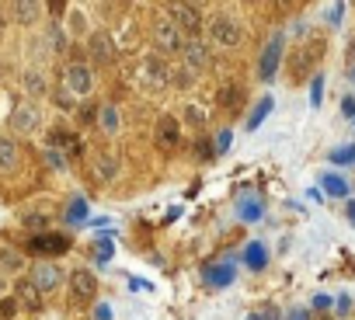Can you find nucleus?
Masks as SVG:
<instances>
[{
  "instance_id": "nucleus-1",
  "label": "nucleus",
  "mask_w": 355,
  "mask_h": 320,
  "mask_svg": "<svg viewBox=\"0 0 355 320\" xmlns=\"http://www.w3.org/2000/svg\"><path fill=\"white\" fill-rule=\"evenodd\" d=\"M240 35H244V28H240V21L230 11H220V14L209 18V42L213 45L233 49V45H240Z\"/></svg>"
},
{
  "instance_id": "nucleus-2",
  "label": "nucleus",
  "mask_w": 355,
  "mask_h": 320,
  "mask_svg": "<svg viewBox=\"0 0 355 320\" xmlns=\"http://www.w3.org/2000/svg\"><path fill=\"white\" fill-rule=\"evenodd\" d=\"M154 38H157V49H161V52H178V49H185V32L178 28L174 18H157Z\"/></svg>"
},
{
  "instance_id": "nucleus-3",
  "label": "nucleus",
  "mask_w": 355,
  "mask_h": 320,
  "mask_svg": "<svg viewBox=\"0 0 355 320\" xmlns=\"http://www.w3.org/2000/svg\"><path fill=\"white\" fill-rule=\"evenodd\" d=\"M8 126H11L14 133H21V136H32V133L42 126V115H38V108H35L32 101H21V104H14Z\"/></svg>"
},
{
  "instance_id": "nucleus-4",
  "label": "nucleus",
  "mask_w": 355,
  "mask_h": 320,
  "mask_svg": "<svg viewBox=\"0 0 355 320\" xmlns=\"http://www.w3.org/2000/svg\"><path fill=\"white\" fill-rule=\"evenodd\" d=\"M63 84H67V91H70V94L87 98V94L94 91V73H91V67H87V63H70V67H67V73H63Z\"/></svg>"
},
{
  "instance_id": "nucleus-5",
  "label": "nucleus",
  "mask_w": 355,
  "mask_h": 320,
  "mask_svg": "<svg viewBox=\"0 0 355 320\" xmlns=\"http://www.w3.org/2000/svg\"><path fill=\"white\" fill-rule=\"evenodd\" d=\"M28 247H32V254H38V258L67 254V251H70V237H67V233H35V237L28 240Z\"/></svg>"
},
{
  "instance_id": "nucleus-6",
  "label": "nucleus",
  "mask_w": 355,
  "mask_h": 320,
  "mask_svg": "<svg viewBox=\"0 0 355 320\" xmlns=\"http://www.w3.org/2000/svg\"><path fill=\"white\" fill-rule=\"evenodd\" d=\"M60 282H63V268H60V264H53V261H38L35 268H32V286H35L38 293L56 289Z\"/></svg>"
},
{
  "instance_id": "nucleus-7",
  "label": "nucleus",
  "mask_w": 355,
  "mask_h": 320,
  "mask_svg": "<svg viewBox=\"0 0 355 320\" xmlns=\"http://www.w3.org/2000/svg\"><path fill=\"white\" fill-rule=\"evenodd\" d=\"M279 63H282V35L268 38L262 60H258V77H262V80H272V77L279 73Z\"/></svg>"
},
{
  "instance_id": "nucleus-8",
  "label": "nucleus",
  "mask_w": 355,
  "mask_h": 320,
  "mask_svg": "<svg viewBox=\"0 0 355 320\" xmlns=\"http://www.w3.org/2000/svg\"><path fill=\"white\" fill-rule=\"evenodd\" d=\"M168 14L178 21V28H181V32H192V35H195V32H198V25H202V11H198L195 4H171V8H168Z\"/></svg>"
},
{
  "instance_id": "nucleus-9",
  "label": "nucleus",
  "mask_w": 355,
  "mask_h": 320,
  "mask_svg": "<svg viewBox=\"0 0 355 320\" xmlns=\"http://www.w3.org/2000/svg\"><path fill=\"white\" fill-rule=\"evenodd\" d=\"M181 56H185V67L192 70V77H195V73H202V70L209 67V49L202 45V42H195V38H192V42H185Z\"/></svg>"
},
{
  "instance_id": "nucleus-10",
  "label": "nucleus",
  "mask_w": 355,
  "mask_h": 320,
  "mask_svg": "<svg viewBox=\"0 0 355 320\" xmlns=\"http://www.w3.org/2000/svg\"><path fill=\"white\" fill-rule=\"evenodd\" d=\"M70 289H73L77 299H94V296H98V279H94L87 268H77V272L70 275Z\"/></svg>"
},
{
  "instance_id": "nucleus-11",
  "label": "nucleus",
  "mask_w": 355,
  "mask_h": 320,
  "mask_svg": "<svg viewBox=\"0 0 355 320\" xmlns=\"http://www.w3.org/2000/svg\"><path fill=\"white\" fill-rule=\"evenodd\" d=\"M18 168V143L11 136H0V171H14Z\"/></svg>"
},
{
  "instance_id": "nucleus-12",
  "label": "nucleus",
  "mask_w": 355,
  "mask_h": 320,
  "mask_svg": "<svg viewBox=\"0 0 355 320\" xmlns=\"http://www.w3.org/2000/svg\"><path fill=\"white\" fill-rule=\"evenodd\" d=\"M91 56L98 63H108L115 56V49H112V38L108 35H91Z\"/></svg>"
},
{
  "instance_id": "nucleus-13",
  "label": "nucleus",
  "mask_w": 355,
  "mask_h": 320,
  "mask_svg": "<svg viewBox=\"0 0 355 320\" xmlns=\"http://www.w3.org/2000/svg\"><path fill=\"white\" fill-rule=\"evenodd\" d=\"M157 143H161V146H174V143H178V122H174L171 115H164V119L157 122Z\"/></svg>"
},
{
  "instance_id": "nucleus-14",
  "label": "nucleus",
  "mask_w": 355,
  "mask_h": 320,
  "mask_svg": "<svg viewBox=\"0 0 355 320\" xmlns=\"http://www.w3.org/2000/svg\"><path fill=\"white\" fill-rule=\"evenodd\" d=\"M98 126L105 129V133H119V108H115V104H101Z\"/></svg>"
},
{
  "instance_id": "nucleus-15",
  "label": "nucleus",
  "mask_w": 355,
  "mask_h": 320,
  "mask_svg": "<svg viewBox=\"0 0 355 320\" xmlns=\"http://www.w3.org/2000/svg\"><path fill=\"white\" fill-rule=\"evenodd\" d=\"M18 303L21 306H28V310H38V289L32 286V279H25V282H18Z\"/></svg>"
},
{
  "instance_id": "nucleus-16",
  "label": "nucleus",
  "mask_w": 355,
  "mask_h": 320,
  "mask_svg": "<svg viewBox=\"0 0 355 320\" xmlns=\"http://www.w3.org/2000/svg\"><path fill=\"white\" fill-rule=\"evenodd\" d=\"M11 11H14V18H18L21 25H32V21L42 14V4H25V0H18V4H11Z\"/></svg>"
},
{
  "instance_id": "nucleus-17",
  "label": "nucleus",
  "mask_w": 355,
  "mask_h": 320,
  "mask_svg": "<svg viewBox=\"0 0 355 320\" xmlns=\"http://www.w3.org/2000/svg\"><path fill=\"white\" fill-rule=\"evenodd\" d=\"M244 261L251 264V268H265V264H268V254H265V247L262 244H247V251H244Z\"/></svg>"
},
{
  "instance_id": "nucleus-18",
  "label": "nucleus",
  "mask_w": 355,
  "mask_h": 320,
  "mask_svg": "<svg viewBox=\"0 0 355 320\" xmlns=\"http://www.w3.org/2000/svg\"><path fill=\"white\" fill-rule=\"evenodd\" d=\"M272 112V98H262L255 108H251V115H247V129H258L262 122H265V115Z\"/></svg>"
},
{
  "instance_id": "nucleus-19",
  "label": "nucleus",
  "mask_w": 355,
  "mask_h": 320,
  "mask_svg": "<svg viewBox=\"0 0 355 320\" xmlns=\"http://www.w3.org/2000/svg\"><path fill=\"white\" fill-rule=\"evenodd\" d=\"M25 91H28L32 98H42V94H45V77H42L38 70H25Z\"/></svg>"
},
{
  "instance_id": "nucleus-20",
  "label": "nucleus",
  "mask_w": 355,
  "mask_h": 320,
  "mask_svg": "<svg viewBox=\"0 0 355 320\" xmlns=\"http://www.w3.org/2000/svg\"><path fill=\"white\" fill-rule=\"evenodd\" d=\"M94 168H98V178H101V181H108V178L115 174V168H119V164H115V157H112V153H101V157L94 160Z\"/></svg>"
},
{
  "instance_id": "nucleus-21",
  "label": "nucleus",
  "mask_w": 355,
  "mask_h": 320,
  "mask_svg": "<svg viewBox=\"0 0 355 320\" xmlns=\"http://www.w3.org/2000/svg\"><path fill=\"white\" fill-rule=\"evenodd\" d=\"M237 101H240V87L237 84H223L220 87V104L223 108H237Z\"/></svg>"
},
{
  "instance_id": "nucleus-22",
  "label": "nucleus",
  "mask_w": 355,
  "mask_h": 320,
  "mask_svg": "<svg viewBox=\"0 0 355 320\" xmlns=\"http://www.w3.org/2000/svg\"><path fill=\"white\" fill-rule=\"evenodd\" d=\"M0 264H4V268H11V272H18V268H25V258H21L18 251L0 247Z\"/></svg>"
},
{
  "instance_id": "nucleus-23",
  "label": "nucleus",
  "mask_w": 355,
  "mask_h": 320,
  "mask_svg": "<svg viewBox=\"0 0 355 320\" xmlns=\"http://www.w3.org/2000/svg\"><path fill=\"white\" fill-rule=\"evenodd\" d=\"M324 192L341 198V195H348V181H345V178H331V174H328V178H324Z\"/></svg>"
},
{
  "instance_id": "nucleus-24",
  "label": "nucleus",
  "mask_w": 355,
  "mask_h": 320,
  "mask_svg": "<svg viewBox=\"0 0 355 320\" xmlns=\"http://www.w3.org/2000/svg\"><path fill=\"white\" fill-rule=\"evenodd\" d=\"M209 279H213V282H220V286H227V282H230L233 275L227 272V264H220V268H216V272H209Z\"/></svg>"
},
{
  "instance_id": "nucleus-25",
  "label": "nucleus",
  "mask_w": 355,
  "mask_h": 320,
  "mask_svg": "<svg viewBox=\"0 0 355 320\" xmlns=\"http://www.w3.org/2000/svg\"><path fill=\"white\" fill-rule=\"evenodd\" d=\"M14 313H18V299H4V303H0V317H8V320H11Z\"/></svg>"
},
{
  "instance_id": "nucleus-26",
  "label": "nucleus",
  "mask_w": 355,
  "mask_h": 320,
  "mask_svg": "<svg viewBox=\"0 0 355 320\" xmlns=\"http://www.w3.org/2000/svg\"><path fill=\"white\" fill-rule=\"evenodd\" d=\"M258 216H262V205L258 202H251V205L244 202V220H258Z\"/></svg>"
},
{
  "instance_id": "nucleus-27",
  "label": "nucleus",
  "mask_w": 355,
  "mask_h": 320,
  "mask_svg": "<svg viewBox=\"0 0 355 320\" xmlns=\"http://www.w3.org/2000/svg\"><path fill=\"white\" fill-rule=\"evenodd\" d=\"M352 157H355V150H334V153H331V160H334V164H348Z\"/></svg>"
},
{
  "instance_id": "nucleus-28",
  "label": "nucleus",
  "mask_w": 355,
  "mask_h": 320,
  "mask_svg": "<svg viewBox=\"0 0 355 320\" xmlns=\"http://www.w3.org/2000/svg\"><path fill=\"white\" fill-rule=\"evenodd\" d=\"M185 119H188V122H195V126H202V122H206V115H202L198 108H192V104L185 108Z\"/></svg>"
},
{
  "instance_id": "nucleus-29",
  "label": "nucleus",
  "mask_w": 355,
  "mask_h": 320,
  "mask_svg": "<svg viewBox=\"0 0 355 320\" xmlns=\"http://www.w3.org/2000/svg\"><path fill=\"white\" fill-rule=\"evenodd\" d=\"M84 212H87V205H84V202H73V205H70V220H84Z\"/></svg>"
},
{
  "instance_id": "nucleus-30",
  "label": "nucleus",
  "mask_w": 355,
  "mask_h": 320,
  "mask_svg": "<svg viewBox=\"0 0 355 320\" xmlns=\"http://www.w3.org/2000/svg\"><path fill=\"white\" fill-rule=\"evenodd\" d=\"M321 91H324V80L317 77V80H314V87H310V98H314V104H321Z\"/></svg>"
},
{
  "instance_id": "nucleus-31",
  "label": "nucleus",
  "mask_w": 355,
  "mask_h": 320,
  "mask_svg": "<svg viewBox=\"0 0 355 320\" xmlns=\"http://www.w3.org/2000/svg\"><path fill=\"white\" fill-rule=\"evenodd\" d=\"M25 227H32V230H35V227H45V216H25Z\"/></svg>"
},
{
  "instance_id": "nucleus-32",
  "label": "nucleus",
  "mask_w": 355,
  "mask_h": 320,
  "mask_svg": "<svg viewBox=\"0 0 355 320\" xmlns=\"http://www.w3.org/2000/svg\"><path fill=\"white\" fill-rule=\"evenodd\" d=\"M227 146H230V136H227V133H220V136H216V150H220V153H223V150H227Z\"/></svg>"
},
{
  "instance_id": "nucleus-33",
  "label": "nucleus",
  "mask_w": 355,
  "mask_h": 320,
  "mask_svg": "<svg viewBox=\"0 0 355 320\" xmlns=\"http://www.w3.org/2000/svg\"><path fill=\"white\" fill-rule=\"evenodd\" d=\"M73 32H84V14H73Z\"/></svg>"
},
{
  "instance_id": "nucleus-34",
  "label": "nucleus",
  "mask_w": 355,
  "mask_h": 320,
  "mask_svg": "<svg viewBox=\"0 0 355 320\" xmlns=\"http://www.w3.org/2000/svg\"><path fill=\"white\" fill-rule=\"evenodd\" d=\"M4 293H8V279H4V275H0V296H4Z\"/></svg>"
},
{
  "instance_id": "nucleus-35",
  "label": "nucleus",
  "mask_w": 355,
  "mask_h": 320,
  "mask_svg": "<svg viewBox=\"0 0 355 320\" xmlns=\"http://www.w3.org/2000/svg\"><path fill=\"white\" fill-rule=\"evenodd\" d=\"M348 220H352V223H355V202H352V205H348Z\"/></svg>"
},
{
  "instance_id": "nucleus-36",
  "label": "nucleus",
  "mask_w": 355,
  "mask_h": 320,
  "mask_svg": "<svg viewBox=\"0 0 355 320\" xmlns=\"http://www.w3.org/2000/svg\"><path fill=\"white\" fill-rule=\"evenodd\" d=\"M0 32H4V14H0Z\"/></svg>"
}]
</instances>
